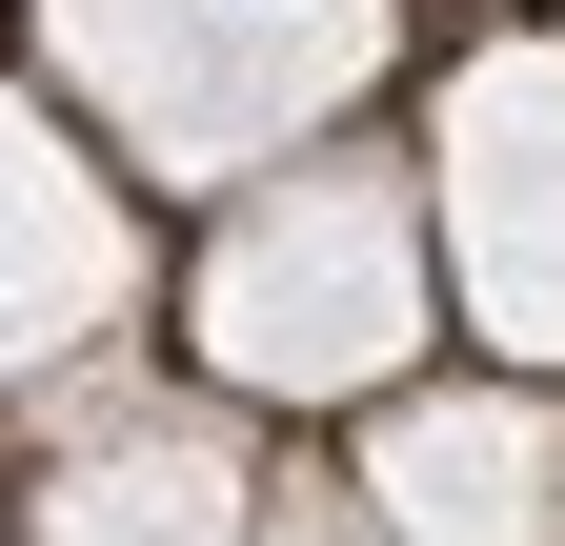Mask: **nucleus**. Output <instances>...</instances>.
<instances>
[{"mask_svg": "<svg viewBox=\"0 0 565 546\" xmlns=\"http://www.w3.org/2000/svg\"><path fill=\"white\" fill-rule=\"evenodd\" d=\"M364 546H565V385H384Z\"/></svg>", "mask_w": 565, "mask_h": 546, "instance_id": "20e7f679", "label": "nucleus"}, {"mask_svg": "<svg viewBox=\"0 0 565 546\" xmlns=\"http://www.w3.org/2000/svg\"><path fill=\"white\" fill-rule=\"evenodd\" d=\"M243 546H364V506H343V486H263V526Z\"/></svg>", "mask_w": 565, "mask_h": 546, "instance_id": "0eeeda50", "label": "nucleus"}, {"mask_svg": "<svg viewBox=\"0 0 565 546\" xmlns=\"http://www.w3.org/2000/svg\"><path fill=\"white\" fill-rule=\"evenodd\" d=\"M121 304H141V202L0 82V405L61 385V365H102Z\"/></svg>", "mask_w": 565, "mask_h": 546, "instance_id": "39448f33", "label": "nucleus"}, {"mask_svg": "<svg viewBox=\"0 0 565 546\" xmlns=\"http://www.w3.org/2000/svg\"><path fill=\"white\" fill-rule=\"evenodd\" d=\"M263 486L223 445V405H82V445H61L41 486V546H243Z\"/></svg>", "mask_w": 565, "mask_h": 546, "instance_id": "423d86ee", "label": "nucleus"}, {"mask_svg": "<svg viewBox=\"0 0 565 546\" xmlns=\"http://www.w3.org/2000/svg\"><path fill=\"white\" fill-rule=\"evenodd\" d=\"M182 324H202V365L243 405H384V385H424V324H445V284H424V182L364 162V143L243 182Z\"/></svg>", "mask_w": 565, "mask_h": 546, "instance_id": "f03ea898", "label": "nucleus"}, {"mask_svg": "<svg viewBox=\"0 0 565 546\" xmlns=\"http://www.w3.org/2000/svg\"><path fill=\"white\" fill-rule=\"evenodd\" d=\"M41 61L82 82L102 162H141V182H282L384 82V0H41Z\"/></svg>", "mask_w": 565, "mask_h": 546, "instance_id": "f257e3e1", "label": "nucleus"}, {"mask_svg": "<svg viewBox=\"0 0 565 546\" xmlns=\"http://www.w3.org/2000/svg\"><path fill=\"white\" fill-rule=\"evenodd\" d=\"M424 284H465V324L525 385L565 365V41H484L424 143Z\"/></svg>", "mask_w": 565, "mask_h": 546, "instance_id": "7ed1b4c3", "label": "nucleus"}]
</instances>
